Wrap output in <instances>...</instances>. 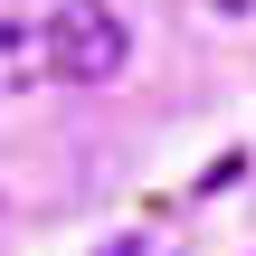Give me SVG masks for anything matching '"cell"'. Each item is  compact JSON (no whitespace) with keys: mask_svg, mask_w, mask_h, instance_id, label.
<instances>
[{"mask_svg":"<svg viewBox=\"0 0 256 256\" xmlns=\"http://www.w3.org/2000/svg\"><path fill=\"white\" fill-rule=\"evenodd\" d=\"M38 38H48V76H66V86H114L133 66V28L104 0H57L38 19Z\"/></svg>","mask_w":256,"mask_h":256,"instance_id":"obj_1","label":"cell"},{"mask_svg":"<svg viewBox=\"0 0 256 256\" xmlns=\"http://www.w3.org/2000/svg\"><path fill=\"white\" fill-rule=\"evenodd\" d=\"M38 76H48V38L19 28V19H0V95H19V86H38Z\"/></svg>","mask_w":256,"mask_h":256,"instance_id":"obj_2","label":"cell"},{"mask_svg":"<svg viewBox=\"0 0 256 256\" xmlns=\"http://www.w3.org/2000/svg\"><path fill=\"white\" fill-rule=\"evenodd\" d=\"M104 256H133V247H104Z\"/></svg>","mask_w":256,"mask_h":256,"instance_id":"obj_3","label":"cell"}]
</instances>
